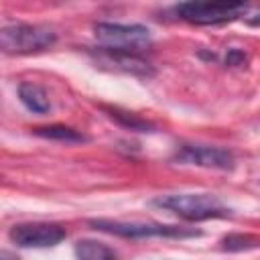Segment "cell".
Segmentation results:
<instances>
[{
	"label": "cell",
	"mask_w": 260,
	"mask_h": 260,
	"mask_svg": "<svg viewBox=\"0 0 260 260\" xmlns=\"http://www.w3.org/2000/svg\"><path fill=\"white\" fill-rule=\"evenodd\" d=\"M223 250L228 252H240V250H250L254 246H258V240L252 236H242V234H232L228 238L221 240Z\"/></svg>",
	"instance_id": "obj_13"
},
{
	"label": "cell",
	"mask_w": 260,
	"mask_h": 260,
	"mask_svg": "<svg viewBox=\"0 0 260 260\" xmlns=\"http://www.w3.org/2000/svg\"><path fill=\"white\" fill-rule=\"evenodd\" d=\"M246 61H248V57H246V53L240 51V49H230L228 55H225V65H230V67H240V65H244Z\"/></svg>",
	"instance_id": "obj_14"
},
{
	"label": "cell",
	"mask_w": 260,
	"mask_h": 260,
	"mask_svg": "<svg viewBox=\"0 0 260 260\" xmlns=\"http://www.w3.org/2000/svg\"><path fill=\"white\" fill-rule=\"evenodd\" d=\"M102 110L106 112L108 118H112L116 124H120L122 128L126 130H134V132H154V124L132 114V112H126L122 108H112V106H102Z\"/></svg>",
	"instance_id": "obj_11"
},
{
	"label": "cell",
	"mask_w": 260,
	"mask_h": 260,
	"mask_svg": "<svg viewBox=\"0 0 260 260\" xmlns=\"http://www.w3.org/2000/svg\"><path fill=\"white\" fill-rule=\"evenodd\" d=\"M75 256L81 260H106V258H116V252L102 242L79 240L75 242Z\"/></svg>",
	"instance_id": "obj_12"
},
{
	"label": "cell",
	"mask_w": 260,
	"mask_h": 260,
	"mask_svg": "<svg viewBox=\"0 0 260 260\" xmlns=\"http://www.w3.org/2000/svg\"><path fill=\"white\" fill-rule=\"evenodd\" d=\"M248 6L250 0H185L177 4L173 12L185 22L209 26L240 18L242 14H246Z\"/></svg>",
	"instance_id": "obj_2"
},
{
	"label": "cell",
	"mask_w": 260,
	"mask_h": 260,
	"mask_svg": "<svg viewBox=\"0 0 260 260\" xmlns=\"http://www.w3.org/2000/svg\"><path fill=\"white\" fill-rule=\"evenodd\" d=\"M18 98L24 104V108L35 112V114H47L51 110V102H49L47 91L37 83H30V81L20 83L18 85Z\"/></svg>",
	"instance_id": "obj_9"
},
{
	"label": "cell",
	"mask_w": 260,
	"mask_h": 260,
	"mask_svg": "<svg viewBox=\"0 0 260 260\" xmlns=\"http://www.w3.org/2000/svg\"><path fill=\"white\" fill-rule=\"evenodd\" d=\"M246 22H248L250 26H260V10L254 12V18H246Z\"/></svg>",
	"instance_id": "obj_15"
},
{
	"label": "cell",
	"mask_w": 260,
	"mask_h": 260,
	"mask_svg": "<svg viewBox=\"0 0 260 260\" xmlns=\"http://www.w3.org/2000/svg\"><path fill=\"white\" fill-rule=\"evenodd\" d=\"M87 55L91 57V61L95 63V67L106 69V71L124 73V75L140 77V79H150L156 73L154 67H152V63L146 61L136 51L116 49V47L102 45V47H95V49H87Z\"/></svg>",
	"instance_id": "obj_5"
},
{
	"label": "cell",
	"mask_w": 260,
	"mask_h": 260,
	"mask_svg": "<svg viewBox=\"0 0 260 260\" xmlns=\"http://www.w3.org/2000/svg\"><path fill=\"white\" fill-rule=\"evenodd\" d=\"M95 39L106 47L142 51L152 43V35L144 24H122V22H98L93 26Z\"/></svg>",
	"instance_id": "obj_6"
},
{
	"label": "cell",
	"mask_w": 260,
	"mask_h": 260,
	"mask_svg": "<svg viewBox=\"0 0 260 260\" xmlns=\"http://www.w3.org/2000/svg\"><path fill=\"white\" fill-rule=\"evenodd\" d=\"M89 225L98 232L112 234L118 238L142 240V238H195L201 232L187 230L181 225H165L154 221H122V219H89Z\"/></svg>",
	"instance_id": "obj_4"
},
{
	"label": "cell",
	"mask_w": 260,
	"mask_h": 260,
	"mask_svg": "<svg viewBox=\"0 0 260 260\" xmlns=\"http://www.w3.org/2000/svg\"><path fill=\"white\" fill-rule=\"evenodd\" d=\"M32 134L47 138V140H57V142H65V144H79V142H87V136L81 134L79 130L65 126V124H51V126H39L32 130Z\"/></svg>",
	"instance_id": "obj_10"
},
{
	"label": "cell",
	"mask_w": 260,
	"mask_h": 260,
	"mask_svg": "<svg viewBox=\"0 0 260 260\" xmlns=\"http://www.w3.org/2000/svg\"><path fill=\"white\" fill-rule=\"evenodd\" d=\"M57 43V32L45 24L12 22L0 30V49L6 55H28L39 53Z\"/></svg>",
	"instance_id": "obj_3"
},
{
	"label": "cell",
	"mask_w": 260,
	"mask_h": 260,
	"mask_svg": "<svg viewBox=\"0 0 260 260\" xmlns=\"http://www.w3.org/2000/svg\"><path fill=\"white\" fill-rule=\"evenodd\" d=\"M8 238L14 246H20V248H51L63 242L67 238V232L59 223L35 221V223L12 225L8 232Z\"/></svg>",
	"instance_id": "obj_7"
},
{
	"label": "cell",
	"mask_w": 260,
	"mask_h": 260,
	"mask_svg": "<svg viewBox=\"0 0 260 260\" xmlns=\"http://www.w3.org/2000/svg\"><path fill=\"white\" fill-rule=\"evenodd\" d=\"M173 162L195 165V167L217 169V171H232L236 165V158L228 148L207 146V144H183L177 148Z\"/></svg>",
	"instance_id": "obj_8"
},
{
	"label": "cell",
	"mask_w": 260,
	"mask_h": 260,
	"mask_svg": "<svg viewBox=\"0 0 260 260\" xmlns=\"http://www.w3.org/2000/svg\"><path fill=\"white\" fill-rule=\"evenodd\" d=\"M150 203L187 221H205L232 215V209L209 193H169L154 197Z\"/></svg>",
	"instance_id": "obj_1"
}]
</instances>
